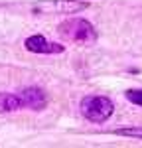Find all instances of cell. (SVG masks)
<instances>
[{"label": "cell", "mask_w": 142, "mask_h": 148, "mask_svg": "<svg viewBox=\"0 0 142 148\" xmlns=\"http://www.w3.org/2000/svg\"><path fill=\"white\" fill-rule=\"evenodd\" d=\"M57 30L65 40L79 44V46H91L97 42V32H95L93 24L83 20V18H69V20L59 24Z\"/></svg>", "instance_id": "cell-1"}, {"label": "cell", "mask_w": 142, "mask_h": 148, "mask_svg": "<svg viewBox=\"0 0 142 148\" xmlns=\"http://www.w3.org/2000/svg\"><path fill=\"white\" fill-rule=\"evenodd\" d=\"M79 109H81V114L87 119V121L97 123V125L109 121L111 114L115 113L113 101H111L109 97H103V95H89V97H83Z\"/></svg>", "instance_id": "cell-2"}, {"label": "cell", "mask_w": 142, "mask_h": 148, "mask_svg": "<svg viewBox=\"0 0 142 148\" xmlns=\"http://www.w3.org/2000/svg\"><path fill=\"white\" fill-rule=\"evenodd\" d=\"M85 8H89V4L79 0H42L32 6L36 14H75Z\"/></svg>", "instance_id": "cell-3"}, {"label": "cell", "mask_w": 142, "mask_h": 148, "mask_svg": "<svg viewBox=\"0 0 142 148\" xmlns=\"http://www.w3.org/2000/svg\"><path fill=\"white\" fill-rule=\"evenodd\" d=\"M24 46L28 51H32V53H61L65 47L55 44V42H47L44 36L36 34V36H30V38H26V42H24Z\"/></svg>", "instance_id": "cell-4"}, {"label": "cell", "mask_w": 142, "mask_h": 148, "mask_svg": "<svg viewBox=\"0 0 142 148\" xmlns=\"http://www.w3.org/2000/svg\"><path fill=\"white\" fill-rule=\"evenodd\" d=\"M18 97H20V101H22V107L32 109V111H42V109H46V105H47L46 93L42 91V89H38V87H28V89H24Z\"/></svg>", "instance_id": "cell-5"}, {"label": "cell", "mask_w": 142, "mask_h": 148, "mask_svg": "<svg viewBox=\"0 0 142 148\" xmlns=\"http://www.w3.org/2000/svg\"><path fill=\"white\" fill-rule=\"evenodd\" d=\"M18 109H22V101L18 95L0 93V113H10V111H18Z\"/></svg>", "instance_id": "cell-6"}, {"label": "cell", "mask_w": 142, "mask_h": 148, "mask_svg": "<svg viewBox=\"0 0 142 148\" xmlns=\"http://www.w3.org/2000/svg\"><path fill=\"white\" fill-rule=\"evenodd\" d=\"M115 136H128V138H138L142 140V126H132V128H117L113 130Z\"/></svg>", "instance_id": "cell-7"}, {"label": "cell", "mask_w": 142, "mask_h": 148, "mask_svg": "<svg viewBox=\"0 0 142 148\" xmlns=\"http://www.w3.org/2000/svg\"><path fill=\"white\" fill-rule=\"evenodd\" d=\"M126 99H128L130 103L142 107V89H128V91H126Z\"/></svg>", "instance_id": "cell-8"}]
</instances>
